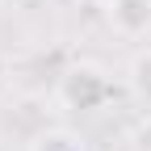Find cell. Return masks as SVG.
<instances>
[{
    "label": "cell",
    "mask_w": 151,
    "mask_h": 151,
    "mask_svg": "<svg viewBox=\"0 0 151 151\" xmlns=\"http://www.w3.org/2000/svg\"><path fill=\"white\" fill-rule=\"evenodd\" d=\"M130 88H134L139 101L151 105V50H139L130 59Z\"/></svg>",
    "instance_id": "3"
},
{
    "label": "cell",
    "mask_w": 151,
    "mask_h": 151,
    "mask_svg": "<svg viewBox=\"0 0 151 151\" xmlns=\"http://www.w3.org/2000/svg\"><path fill=\"white\" fill-rule=\"evenodd\" d=\"M34 151H84V147L76 143L71 134H42L34 143Z\"/></svg>",
    "instance_id": "4"
},
{
    "label": "cell",
    "mask_w": 151,
    "mask_h": 151,
    "mask_svg": "<svg viewBox=\"0 0 151 151\" xmlns=\"http://www.w3.org/2000/svg\"><path fill=\"white\" fill-rule=\"evenodd\" d=\"M109 92H113L109 76H105L101 67H92V63H76V67H67L63 80H59V101H63L67 109H80V113L101 109V105L109 101Z\"/></svg>",
    "instance_id": "1"
},
{
    "label": "cell",
    "mask_w": 151,
    "mask_h": 151,
    "mask_svg": "<svg viewBox=\"0 0 151 151\" xmlns=\"http://www.w3.org/2000/svg\"><path fill=\"white\" fill-rule=\"evenodd\" d=\"M109 21L118 34L126 38H139L151 29V0H113L109 4Z\"/></svg>",
    "instance_id": "2"
},
{
    "label": "cell",
    "mask_w": 151,
    "mask_h": 151,
    "mask_svg": "<svg viewBox=\"0 0 151 151\" xmlns=\"http://www.w3.org/2000/svg\"><path fill=\"white\" fill-rule=\"evenodd\" d=\"M92 4H113V0H92Z\"/></svg>",
    "instance_id": "5"
}]
</instances>
